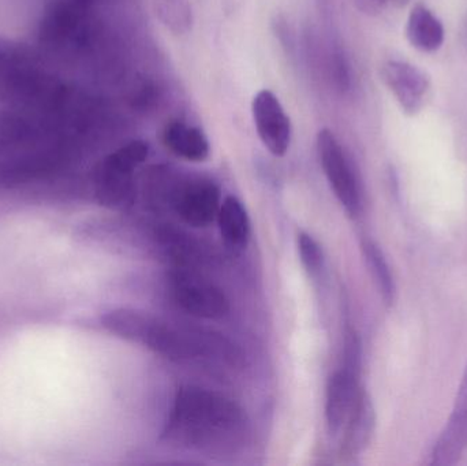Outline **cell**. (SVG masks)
Wrapping results in <instances>:
<instances>
[{
	"label": "cell",
	"instance_id": "obj_14",
	"mask_svg": "<svg viewBox=\"0 0 467 466\" xmlns=\"http://www.w3.org/2000/svg\"><path fill=\"white\" fill-rule=\"evenodd\" d=\"M219 229L224 243L233 251L246 248L250 237V221L244 204L229 196L221 204L218 213Z\"/></svg>",
	"mask_w": 467,
	"mask_h": 466
},
{
	"label": "cell",
	"instance_id": "obj_4",
	"mask_svg": "<svg viewBox=\"0 0 467 466\" xmlns=\"http://www.w3.org/2000/svg\"><path fill=\"white\" fill-rule=\"evenodd\" d=\"M171 295L181 309L202 319H222L230 311L226 295L215 285L194 274H174Z\"/></svg>",
	"mask_w": 467,
	"mask_h": 466
},
{
	"label": "cell",
	"instance_id": "obj_8",
	"mask_svg": "<svg viewBox=\"0 0 467 466\" xmlns=\"http://www.w3.org/2000/svg\"><path fill=\"white\" fill-rule=\"evenodd\" d=\"M221 191L210 181H193L182 186L174 196V207L185 223L207 227L218 218Z\"/></svg>",
	"mask_w": 467,
	"mask_h": 466
},
{
	"label": "cell",
	"instance_id": "obj_11",
	"mask_svg": "<svg viewBox=\"0 0 467 466\" xmlns=\"http://www.w3.org/2000/svg\"><path fill=\"white\" fill-rule=\"evenodd\" d=\"M376 415L372 399L367 391L359 390L353 409L346 421L342 451L346 456L362 453L372 440L375 432Z\"/></svg>",
	"mask_w": 467,
	"mask_h": 466
},
{
	"label": "cell",
	"instance_id": "obj_18",
	"mask_svg": "<svg viewBox=\"0 0 467 466\" xmlns=\"http://www.w3.org/2000/svg\"><path fill=\"white\" fill-rule=\"evenodd\" d=\"M394 2L400 3V5H402V3H406L408 0H394Z\"/></svg>",
	"mask_w": 467,
	"mask_h": 466
},
{
	"label": "cell",
	"instance_id": "obj_13",
	"mask_svg": "<svg viewBox=\"0 0 467 466\" xmlns=\"http://www.w3.org/2000/svg\"><path fill=\"white\" fill-rule=\"evenodd\" d=\"M406 37L419 51H438L444 43L443 24L430 8L414 5L406 24Z\"/></svg>",
	"mask_w": 467,
	"mask_h": 466
},
{
	"label": "cell",
	"instance_id": "obj_17",
	"mask_svg": "<svg viewBox=\"0 0 467 466\" xmlns=\"http://www.w3.org/2000/svg\"><path fill=\"white\" fill-rule=\"evenodd\" d=\"M359 7L367 13H379L386 5L387 0H357Z\"/></svg>",
	"mask_w": 467,
	"mask_h": 466
},
{
	"label": "cell",
	"instance_id": "obj_10",
	"mask_svg": "<svg viewBox=\"0 0 467 466\" xmlns=\"http://www.w3.org/2000/svg\"><path fill=\"white\" fill-rule=\"evenodd\" d=\"M161 320L136 309H115L101 317V326L118 338L150 347Z\"/></svg>",
	"mask_w": 467,
	"mask_h": 466
},
{
	"label": "cell",
	"instance_id": "obj_12",
	"mask_svg": "<svg viewBox=\"0 0 467 466\" xmlns=\"http://www.w3.org/2000/svg\"><path fill=\"white\" fill-rule=\"evenodd\" d=\"M163 142L172 153L189 161H207L211 153L210 141L204 131L180 120L166 126Z\"/></svg>",
	"mask_w": 467,
	"mask_h": 466
},
{
	"label": "cell",
	"instance_id": "obj_1",
	"mask_svg": "<svg viewBox=\"0 0 467 466\" xmlns=\"http://www.w3.org/2000/svg\"><path fill=\"white\" fill-rule=\"evenodd\" d=\"M246 434V415L238 404L194 386L178 391L163 431L167 442L207 453L234 451Z\"/></svg>",
	"mask_w": 467,
	"mask_h": 466
},
{
	"label": "cell",
	"instance_id": "obj_15",
	"mask_svg": "<svg viewBox=\"0 0 467 466\" xmlns=\"http://www.w3.org/2000/svg\"><path fill=\"white\" fill-rule=\"evenodd\" d=\"M362 254H364L365 262H367L368 268L380 290L381 297L386 301V304H392L395 300V282L392 278L391 271H389V264H387L386 257L383 252L380 251L378 245L373 241H362Z\"/></svg>",
	"mask_w": 467,
	"mask_h": 466
},
{
	"label": "cell",
	"instance_id": "obj_3",
	"mask_svg": "<svg viewBox=\"0 0 467 466\" xmlns=\"http://www.w3.org/2000/svg\"><path fill=\"white\" fill-rule=\"evenodd\" d=\"M150 147L144 141H131L109 156L101 164L98 192L101 202L125 204L133 193V172L147 161Z\"/></svg>",
	"mask_w": 467,
	"mask_h": 466
},
{
	"label": "cell",
	"instance_id": "obj_7",
	"mask_svg": "<svg viewBox=\"0 0 467 466\" xmlns=\"http://www.w3.org/2000/svg\"><path fill=\"white\" fill-rule=\"evenodd\" d=\"M361 367L343 363L342 368L335 372L328 380L326 396L327 429L332 437H337L353 409L359 390Z\"/></svg>",
	"mask_w": 467,
	"mask_h": 466
},
{
	"label": "cell",
	"instance_id": "obj_5",
	"mask_svg": "<svg viewBox=\"0 0 467 466\" xmlns=\"http://www.w3.org/2000/svg\"><path fill=\"white\" fill-rule=\"evenodd\" d=\"M253 120L264 147L275 156H285L291 144L293 128L290 117L271 90L263 89L252 103Z\"/></svg>",
	"mask_w": 467,
	"mask_h": 466
},
{
	"label": "cell",
	"instance_id": "obj_2",
	"mask_svg": "<svg viewBox=\"0 0 467 466\" xmlns=\"http://www.w3.org/2000/svg\"><path fill=\"white\" fill-rule=\"evenodd\" d=\"M317 153L324 174L334 191L335 196L350 216L361 212V189L354 174L353 167L346 156L340 142L328 129L317 134Z\"/></svg>",
	"mask_w": 467,
	"mask_h": 466
},
{
	"label": "cell",
	"instance_id": "obj_6",
	"mask_svg": "<svg viewBox=\"0 0 467 466\" xmlns=\"http://www.w3.org/2000/svg\"><path fill=\"white\" fill-rule=\"evenodd\" d=\"M381 79L406 114H417L424 106L430 81L416 66L400 60H389L381 67Z\"/></svg>",
	"mask_w": 467,
	"mask_h": 466
},
{
	"label": "cell",
	"instance_id": "obj_9",
	"mask_svg": "<svg viewBox=\"0 0 467 466\" xmlns=\"http://www.w3.org/2000/svg\"><path fill=\"white\" fill-rule=\"evenodd\" d=\"M467 448V366L455 399L454 409L432 453V464H457Z\"/></svg>",
	"mask_w": 467,
	"mask_h": 466
},
{
	"label": "cell",
	"instance_id": "obj_16",
	"mask_svg": "<svg viewBox=\"0 0 467 466\" xmlns=\"http://www.w3.org/2000/svg\"><path fill=\"white\" fill-rule=\"evenodd\" d=\"M298 252L302 264L310 276L318 275L323 268V251L320 245L316 243L315 238L310 237L306 233L298 235Z\"/></svg>",
	"mask_w": 467,
	"mask_h": 466
}]
</instances>
